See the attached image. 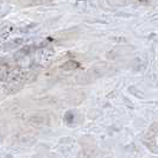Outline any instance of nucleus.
Returning a JSON list of instances; mask_svg holds the SVG:
<instances>
[{
  "label": "nucleus",
  "instance_id": "obj_1",
  "mask_svg": "<svg viewBox=\"0 0 158 158\" xmlns=\"http://www.w3.org/2000/svg\"><path fill=\"white\" fill-rule=\"evenodd\" d=\"M77 67H79V63H77V62L70 61V62H67L62 68H64V69H75V68H77Z\"/></svg>",
  "mask_w": 158,
  "mask_h": 158
}]
</instances>
